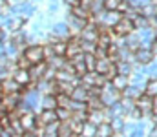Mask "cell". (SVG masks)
Returning a JSON list of instances; mask_svg holds the SVG:
<instances>
[{
  "label": "cell",
  "instance_id": "1",
  "mask_svg": "<svg viewBox=\"0 0 157 137\" xmlns=\"http://www.w3.org/2000/svg\"><path fill=\"white\" fill-rule=\"evenodd\" d=\"M121 97H122V91H119L117 88H113V86L110 84V81L102 86L101 95H99V99H101V102L104 104V108H110V106L117 104L119 101H121Z\"/></svg>",
  "mask_w": 157,
  "mask_h": 137
},
{
  "label": "cell",
  "instance_id": "2",
  "mask_svg": "<svg viewBox=\"0 0 157 137\" xmlns=\"http://www.w3.org/2000/svg\"><path fill=\"white\" fill-rule=\"evenodd\" d=\"M22 55L29 60V64H39L42 60H46V55H44V46L42 44H29L22 49Z\"/></svg>",
  "mask_w": 157,
  "mask_h": 137
},
{
  "label": "cell",
  "instance_id": "3",
  "mask_svg": "<svg viewBox=\"0 0 157 137\" xmlns=\"http://www.w3.org/2000/svg\"><path fill=\"white\" fill-rule=\"evenodd\" d=\"M9 13L26 20V18H29V17L35 15V6H33V2H29V0H24V2H18V4L9 6Z\"/></svg>",
  "mask_w": 157,
  "mask_h": 137
},
{
  "label": "cell",
  "instance_id": "4",
  "mask_svg": "<svg viewBox=\"0 0 157 137\" xmlns=\"http://www.w3.org/2000/svg\"><path fill=\"white\" fill-rule=\"evenodd\" d=\"M20 101H22V93L20 91H17V93H6V95L0 97V108L6 113H11V112L17 110V106L20 104Z\"/></svg>",
  "mask_w": 157,
  "mask_h": 137
},
{
  "label": "cell",
  "instance_id": "5",
  "mask_svg": "<svg viewBox=\"0 0 157 137\" xmlns=\"http://www.w3.org/2000/svg\"><path fill=\"white\" fill-rule=\"evenodd\" d=\"M78 39L80 40H88V42H97V39H99V28H97V24L91 18L88 20V24L84 26V29L78 33Z\"/></svg>",
  "mask_w": 157,
  "mask_h": 137
},
{
  "label": "cell",
  "instance_id": "6",
  "mask_svg": "<svg viewBox=\"0 0 157 137\" xmlns=\"http://www.w3.org/2000/svg\"><path fill=\"white\" fill-rule=\"evenodd\" d=\"M112 31H113V35H117V37H126V35L133 33V31H135V28H133V22H132L130 18L122 17L117 24L112 28Z\"/></svg>",
  "mask_w": 157,
  "mask_h": 137
},
{
  "label": "cell",
  "instance_id": "7",
  "mask_svg": "<svg viewBox=\"0 0 157 137\" xmlns=\"http://www.w3.org/2000/svg\"><path fill=\"white\" fill-rule=\"evenodd\" d=\"M51 37L53 39H60V40H68L71 37V29L66 22H59V24H53L51 28Z\"/></svg>",
  "mask_w": 157,
  "mask_h": 137
},
{
  "label": "cell",
  "instance_id": "8",
  "mask_svg": "<svg viewBox=\"0 0 157 137\" xmlns=\"http://www.w3.org/2000/svg\"><path fill=\"white\" fill-rule=\"evenodd\" d=\"M135 108H139V110L143 112V115L148 117L150 113H154V112H152V97H148L146 93H141V95L135 99Z\"/></svg>",
  "mask_w": 157,
  "mask_h": 137
},
{
  "label": "cell",
  "instance_id": "9",
  "mask_svg": "<svg viewBox=\"0 0 157 137\" xmlns=\"http://www.w3.org/2000/svg\"><path fill=\"white\" fill-rule=\"evenodd\" d=\"M48 62L46 60H42L39 64H33L31 68H29V77H31V82H39L40 79H44V75H46V71H48Z\"/></svg>",
  "mask_w": 157,
  "mask_h": 137
},
{
  "label": "cell",
  "instance_id": "10",
  "mask_svg": "<svg viewBox=\"0 0 157 137\" xmlns=\"http://www.w3.org/2000/svg\"><path fill=\"white\" fill-rule=\"evenodd\" d=\"M133 55H135V60H137L139 64H144V66H148V64L154 62V59H155V55L152 53L150 48H139V49L133 51Z\"/></svg>",
  "mask_w": 157,
  "mask_h": 137
},
{
  "label": "cell",
  "instance_id": "11",
  "mask_svg": "<svg viewBox=\"0 0 157 137\" xmlns=\"http://www.w3.org/2000/svg\"><path fill=\"white\" fill-rule=\"evenodd\" d=\"M11 77L17 81V84L18 86H22V88H26V86H29L31 84V77H29V70H24V68H17L13 73H11Z\"/></svg>",
  "mask_w": 157,
  "mask_h": 137
},
{
  "label": "cell",
  "instance_id": "12",
  "mask_svg": "<svg viewBox=\"0 0 157 137\" xmlns=\"http://www.w3.org/2000/svg\"><path fill=\"white\" fill-rule=\"evenodd\" d=\"M20 124L24 132H33L37 128V115L33 112H26L20 115Z\"/></svg>",
  "mask_w": 157,
  "mask_h": 137
},
{
  "label": "cell",
  "instance_id": "13",
  "mask_svg": "<svg viewBox=\"0 0 157 137\" xmlns=\"http://www.w3.org/2000/svg\"><path fill=\"white\" fill-rule=\"evenodd\" d=\"M55 121H59L55 110H42L40 115H37V126H46V124H51Z\"/></svg>",
  "mask_w": 157,
  "mask_h": 137
},
{
  "label": "cell",
  "instance_id": "14",
  "mask_svg": "<svg viewBox=\"0 0 157 137\" xmlns=\"http://www.w3.org/2000/svg\"><path fill=\"white\" fill-rule=\"evenodd\" d=\"M70 97H71V101H75V102H88V99H90V91L86 86H82V84H77L73 91L70 93Z\"/></svg>",
  "mask_w": 157,
  "mask_h": 137
},
{
  "label": "cell",
  "instance_id": "15",
  "mask_svg": "<svg viewBox=\"0 0 157 137\" xmlns=\"http://www.w3.org/2000/svg\"><path fill=\"white\" fill-rule=\"evenodd\" d=\"M0 91H2V95H6V93H17V91H22V86H18L13 77H7V79L2 81Z\"/></svg>",
  "mask_w": 157,
  "mask_h": 137
},
{
  "label": "cell",
  "instance_id": "16",
  "mask_svg": "<svg viewBox=\"0 0 157 137\" xmlns=\"http://www.w3.org/2000/svg\"><path fill=\"white\" fill-rule=\"evenodd\" d=\"M78 53H82V49H80V39L78 37H73V39H68V49H66V57L68 59H71V57H75Z\"/></svg>",
  "mask_w": 157,
  "mask_h": 137
},
{
  "label": "cell",
  "instance_id": "17",
  "mask_svg": "<svg viewBox=\"0 0 157 137\" xmlns=\"http://www.w3.org/2000/svg\"><path fill=\"white\" fill-rule=\"evenodd\" d=\"M51 51H53V55H60V57H66V49H68V40H60V39H55V40H51Z\"/></svg>",
  "mask_w": 157,
  "mask_h": 137
},
{
  "label": "cell",
  "instance_id": "18",
  "mask_svg": "<svg viewBox=\"0 0 157 137\" xmlns=\"http://www.w3.org/2000/svg\"><path fill=\"white\" fill-rule=\"evenodd\" d=\"M88 121L93 124H101V123L108 121V117H106L104 110H88Z\"/></svg>",
  "mask_w": 157,
  "mask_h": 137
},
{
  "label": "cell",
  "instance_id": "19",
  "mask_svg": "<svg viewBox=\"0 0 157 137\" xmlns=\"http://www.w3.org/2000/svg\"><path fill=\"white\" fill-rule=\"evenodd\" d=\"M110 84L113 86V88H117L119 91H124L128 86H130V77H124V75H115V77H112L110 79Z\"/></svg>",
  "mask_w": 157,
  "mask_h": 137
},
{
  "label": "cell",
  "instance_id": "20",
  "mask_svg": "<svg viewBox=\"0 0 157 137\" xmlns=\"http://www.w3.org/2000/svg\"><path fill=\"white\" fill-rule=\"evenodd\" d=\"M68 26H70V29H73V31H77L80 33L82 29H84V26L88 24V20H82V18H77V17H73L71 13L68 15V22H66Z\"/></svg>",
  "mask_w": 157,
  "mask_h": 137
},
{
  "label": "cell",
  "instance_id": "21",
  "mask_svg": "<svg viewBox=\"0 0 157 137\" xmlns=\"http://www.w3.org/2000/svg\"><path fill=\"white\" fill-rule=\"evenodd\" d=\"M78 137H97V124H93L90 121H84Z\"/></svg>",
  "mask_w": 157,
  "mask_h": 137
},
{
  "label": "cell",
  "instance_id": "22",
  "mask_svg": "<svg viewBox=\"0 0 157 137\" xmlns=\"http://www.w3.org/2000/svg\"><path fill=\"white\" fill-rule=\"evenodd\" d=\"M110 66H112V60H110L108 57H104V59H97V62H95V70H93V71H95V73H101V75L106 77Z\"/></svg>",
  "mask_w": 157,
  "mask_h": 137
},
{
  "label": "cell",
  "instance_id": "23",
  "mask_svg": "<svg viewBox=\"0 0 157 137\" xmlns=\"http://www.w3.org/2000/svg\"><path fill=\"white\" fill-rule=\"evenodd\" d=\"M73 17H77V18H82V20H90L91 18V11L88 9V7H84V6H73L71 7V11H70Z\"/></svg>",
  "mask_w": 157,
  "mask_h": 137
},
{
  "label": "cell",
  "instance_id": "24",
  "mask_svg": "<svg viewBox=\"0 0 157 137\" xmlns=\"http://www.w3.org/2000/svg\"><path fill=\"white\" fill-rule=\"evenodd\" d=\"M40 106H42V110H57V99H55V95H51V93H46L42 99H40Z\"/></svg>",
  "mask_w": 157,
  "mask_h": 137
},
{
  "label": "cell",
  "instance_id": "25",
  "mask_svg": "<svg viewBox=\"0 0 157 137\" xmlns=\"http://www.w3.org/2000/svg\"><path fill=\"white\" fill-rule=\"evenodd\" d=\"M122 39H124L126 48H128L130 51H135V49L141 48V39H139V35H135V33H130V35H126V37H122Z\"/></svg>",
  "mask_w": 157,
  "mask_h": 137
},
{
  "label": "cell",
  "instance_id": "26",
  "mask_svg": "<svg viewBox=\"0 0 157 137\" xmlns=\"http://www.w3.org/2000/svg\"><path fill=\"white\" fill-rule=\"evenodd\" d=\"M46 62H48V66L51 68V70H60L68 60H66V57H60V55H53V57H49V59H46Z\"/></svg>",
  "mask_w": 157,
  "mask_h": 137
},
{
  "label": "cell",
  "instance_id": "27",
  "mask_svg": "<svg viewBox=\"0 0 157 137\" xmlns=\"http://www.w3.org/2000/svg\"><path fill=\"white\" fill-rule=\"evenodd\" d=\"M113 135V128L110 124V121H104L101 124H97V137H112Z\"/></svg>",
  "mask_w": 157,
  "mask_h": 137
},
{
  "label": "cell",
  "instance_id": "28",
  "mask_svg": "<svg viewBox=\"0 0 157 137\" xmlns=\"http://www.w3.org/2000/svg\"><path fill=\"white\" fill-rule=\"evenodd\" d=\"M132 22H133V28H135V29H139V31H141V29H146V28H150V18L143 17L141 13H137V17H135Z\"/></svg>",
  "mask_w": 157,
  "mask_h": 137
},
{
  "label": "cell",
  "instance_id": "29",
  "mask_svg": "<svg viewBox=\"0 0 157 137\" xmlns=\"http://www.w3.org/2000/svg\"><path fill=\"white\" fill-rule=\"evenodd\" d=\"M139 13H141L143 17H146V18H155V15H157V6H154V4L150 2V4H146V6H143V7L139 9Z\"/></svg>",
  "mask_w": 157,
  "mask_h": 137
},
{
  "label": "cell",
  "instance_id": "30",
  "mask_svg": "<svg viewBox=\"0 0 157 137\" xmlns=\"http://www.w3.org/2000/svg\"><path fill=\"white\" fill-rule=\"evenodd\" d=\"M57 119L60 121V123H68L70 119H71V110L70 108H62V106H57Z\"/></svg>",
  "mask_w": 157,
  "mask_h": 137
},
{
  "label": "cell",
  "instance_id": "31",
  "mask_svg": "<svg viewBox=\"0 0 157 137\" xmlns=\"http://www.w3.org/2000/svg\"><path fill=\"white\" fill-rule=\"evenodd\" d=\"M59 126H60V121H55V123H51V124H46V126H44V137H57Z\"/></svg>",
  "mask_w": 157,
  "mask_h": 137
},
{
  "label": "cell",
  "instance_id": "32",
  "mask_svg": "<svg viewBox=\"0 0 157 137\" xmlns=\"http://www.w3.org/2000/svg\"><path fill=\"white\" fill-rule=\"evenodd\" d=\"M119 104H121V108L124 110V113H128L130 110H133L135 108V99H132V97H121V101H119Z\"/></svg>",
  "mask_w": 157,
  "mask_h": 137
},
{
  "label": "cell",
  "instance_id": "33",
  "mask_svg": "<svg viewBox=\"0 0 157 137\" xmlns=\"http://www.w3.org/2000/svg\"><path fill=\"white\" fill-rule=\"evenodd\" d=\"M57 137H78V135H75V134H73V130H71L70 123H60Z\"/></svg>",
  "mask_w": 157,
  "mask_h": 137
},
{
  "label": "cell",
  "instance_id": "34",
  "mask_svg": "<svg viewBox=\"0 0 157 137\" xmlns=\"http://www.w3.org/2000/svg\"><path fill=\"white\" fill-rule=\"evenodd\" d=\"M144 93L148 97H155L157 95V79H150L146 84H144Z\"/></svg>",
  "mask_w": 157,
  "mask_h": 137
},
{
  "label": "cell",
  "instance_id": "35",
  "mask_svg": "<svg viewBox=\"0 0 157 137\" xmlns=\"http://www.w3.org/2000/svg\"><path fill=\"white\" fill-rule=\"evenodd\" d=\"M117 71L119 75H124V77H132V66L130 62H117Z\"/></svg>",
  "mask_w": 157,
  "mask_h": 137
},
{
  "label": "cell",
  "instance_id": "36",
  "mask_svg": "<svg viewBox=\"0 0 157 137\" xmlns=\"http://www.w3.org/2000/svg\"><path fill=\"white\" fill-rule=\"evenodd\" d=\"M55 99H57V104L62 106V108H70V104H71V97L66 95V93H57Z\"/></svg>",
  "mask_w": 157,
  "mask_h": 137
},
{
  "label": "cell",
  "instance_id": "37",
  "mask_svg": "<svg viewBox=\"0 0 157 137\" xmlns=\"http://www.w3.org/2000/svg\"><path fill=\"white\" fill-rule=\"evenodd\" d=\"M110 124H112V128H113V134H121L122 128H124V119H122V117H113V119L110 121Z\"/></svg>",
  "mask_w": 157,
  "mask_h": 137
},
{
  "label": "cell",
  "instance_id": "38",
  "mask_svg": "<svg viewBox=\"0 0 157 137\" xmlns=\"http://www.w3.org/2000/svg\"><path fill=\"white\" fill-rule=\"evenodd\" d=\"M95 62H97V59H95L93 53H84V64H86L88 71H93L95 70Z\"/></svg>",
  "mask_w": 157,
  "mask_h": 137
},
{
  "label": "cell",
  "instance_id": "39",
  "mask_svg": "<svg viewBox=\"0 0 157 137\" xmlns=\"http://www.w3.org/2000/svg\"><path fill=\"white\" fill-rule=\"evenodd\" d=\"M80 49H82V53H95L97 44L95 42H88V40H80Z\"/></svg>",
  "mask_w": 157,
  "mask_h": 137
},
{
  "label": "cell",
  "instance_id": "40",
  "mask_svg": "<svg viewBox=\"0 0 157 137\" xmlns=\"http://www.w3.org/2000/svg\"><path fill=\"white\" fill-rule=\"evenodd\" d=\"M122 93H124L126 97H132V99H137V97L141 95V88H137V86H132V84H130V86H128L126 90L122 91Z\"/></svg>",
  "mask_w": 157,
  "mask_h": 137
},
{
  "label": "cell",
  "instance_id": "41",
  "mask_svg": "<svg viewBox=\"0 0 157 137\" xmlns=\"http://www.w3.org/2000/svg\"><path fill=\"white\" fill-rule=\"evenodd\" d=\"M119 4H121V0H104V2H102V7H104L106 11H117Z\"/></svg>",
  "mask_w": 157,
  "mask_h": 137
},
{
  "label": "cell",
  "instance_id": "42",
  "mask_svg": "<svg viewBox=\"0 0 157 137\" xmlns=\"http://www.w3.org/2000/svg\"><path fill=\"white\" fill-rule=\"evenodd\" d=\"M152 0H128V4L132 6V7H137V9H141L143 6H146V4H150Z\"/></svg>",
  "mask_w": 157,
  "mask_h": 137
},
{
  "label": "cell",
  "instance_id": "43",
  "mask_svg": "<svg viewBox=\"0 0 157 137\" xmlns=\"http://www.w3.org/2000/svg\"><path fill=\"white\" fill-rule=\"evenodd\" d=\"M13 130H11V126L9 128H0V137H13Z\"/></svg>",
  "mask_w": 157,
  "mask_h": 137
},
{
  "label": "cell",
  "instance_id": "44",
  "mask_svg": "<svg viewBox=\"0 0 157 137\" xmlns=\"http://www.w3.org/2000/svg\"><path fill=\"white\" fill-rule=\"evenodd\" d=\"M57 9H59V4H57V2H51V4H49V13H55Z\"/></svg>",
  "mask_w": 157,
  "mask_h": 137
},
{
  "label": "cell",
  "instance_id": "45",
  "mask_svg": "<svg viewBox=\"0 0 157 137\" xmlns=\"http://www.w3.org/2000/svg\"><path fill=\"white\" fill-rule=\"evenodd\" d=\"M64 2H66L70 7H73V6H78V4H80V0H64Z\"/></svg>",
  "mask_w": 157,
  "mask_h": 137
},
{
  "label": "cell",
  "instance_id": "46",
  "mask_svg": "<svg viewBox=\"0 0 157 137\" xmlns=\"http://www.w3.org/2000/svg\"><path fill=\"white\" fill-rule=\"evenodd\" d=\"M150 49H152V53H154V55H157V40H155L152 46H150Z\"/></svg>",
  "mask_w": 157,
  "mask_h": 137
},
{
  "label": "cell",
  "instance_id": "47",
  "mask_svg": "<svg viewBox=\"0 0 157 137\" xmlns=\"http://www.w3.org/2000/svg\"><path fill=\"white\" fill-rule=\"evenodd\" d=\"M13 137H22V134H13Z\"/></svg>",
  "mask_w": 157,
  "mask_h": 137
},
{
  "label": "cell",
  "instance_id": "48",
  "mask_svg": "<svg viewBox=\"0 0 157 137\" xmlns=\"http://www.w3.org/2000/svg\"><path fill=\"white\" fill-rule=\"evenodd\" d=\"M152 4H154V6H157V0H152Z\"/></svg>",
  "mask_w": 157,
  "mask_h": 137
},
{
  "label": "cell",
  "instance_id": "49",
  "mask_svg": "<svg viewBox=\"0 0 157 137\" xmlns=\"http://www.w3.org/2000/svg\"><path fill=\"white\" fill-rule=\"evenodd\" d=\"M154 31H155V39H157V29H154Z\"/></svg>",
  "mask_w": 157,
  "mask_h": 137
},
{
  "label": "cell",
  "instance_id": "50",
  "mask_svg": "<svg viewBox=\"0 0 157 137\" xmlns=\"http://www.w3.org/2000/svg\"><path fill=\"white\" fill-rule=\"evenodd\" d=\"M0 88H2V81H0ZM0 93H2V91H0Z\"/></svg>",
  "mask_w": 157,
  "mask_h": 137
},
{
  "label": "cell",
  "instance_id": "51",
  "mask_svg": "<svg viewBox=\"0 0 157 137\" xmlns=\"http://www.w3.org/2000/svg\"><path fill=\"white\" fill-rule=\"evenodd\" d=\"M112 137H117V134H113V135H112Z\"/></svg>",
  "mask_w": 157,
  "mask_h": 137
},
{
  "label": "cell",
  "instance_id": "52",
  "mask_svg": "<svg viewBox=\"0 0 157 137\" xmlns=\"http://www.w3.org/2000/svg\"><path fill=\"white\" fill-rule=\"evenodd\" d=\"M155 22H157V15H155Z\"/></svg>",
  "mask_w": 157,
  "mask_h": 137
}]
</instances>
